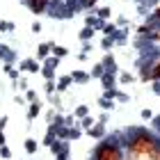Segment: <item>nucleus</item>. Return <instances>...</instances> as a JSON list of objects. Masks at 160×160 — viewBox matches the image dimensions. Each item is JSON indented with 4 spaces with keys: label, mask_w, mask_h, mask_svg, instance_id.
<instances>
[{
    "label": "nucleus",
    "mask_w": 160,
    "mask_h": 160,
    "mask_svg": "<svg viewBox=\"0 0 160 160\" xmlns=\"http://www.w3.org/2000/svg\"><path fill=\"white\" fill-rule=\"evenodd\" d=\"M128 158L130 160H158L160 158L158 142L147 133L135 135V140L130 142V149H128Z\"/></svg>",
    "instance_id": "obj_1"
},
{
    "label": "nucleus",
    "mask_w": 160,
    "mask_h": 160,
    "mask_svg": "<svg viewBox=\"0 0 160 160\" xmlns=\"http://www.w3.org/2000/svg\"><path fill=\"white\" fill-rule=\"evenodd\" d=\"M73 78H76V80H87V76H85V73H73Z\"/></svg>",
    "instance_id": "obj_4"
},
{
    "label": "nucleus",
    "mask_w": 160,
    "mask_h": 160,
    "mask_svg": "<svg viewBox=\"0 0 160 160\" xmlns=\"http://www.w3.org/2000/svg\"><path fill=\"white\" fill-rule=\"evenodd\" d=\"M96 160H123V158H121V151L114 147V144L108 142L96 151Z\"/></svg>",
    "instance_id": "obj_2"
},
{
    "label": "nucleus",
    "mask_w": 160,
    "mask_h": 160,
    "mask_svg": "<svg viewBox=\"0 0 160 160\" xmlns=\"http://www.w3.org/2000/svg\"><path fill=\"white\" fill-rule=\"evenodd\" d=\"M46 53H48V46H41V48H39V55L43 57V55H46Z\"/></svg>",
    "instance_id": "obj_5"
},
{
    "label": "nucleus",
    "mask_w": 160,
    "mask_h": 160,
    "mask_svg": "<svg viewBox=\"0 0 160 160\" xmlns=\"http://www.w3.org/2000/svg\"><path fill=\"white\" fill-rule=\"evenodd\" d=\"M158 160H160V158H158Z\"/></svg>",
    "instance_id": "obj_6"
},
{
    "label": "nucleus",
    "mask_w": 160,
    "mask_h": 160,
    "mask_svg": "<svg viewBox=\"0 0 160 160\" xmlns=\"http://www.w3.org/2000/svg\"><path fill=\"white\" fill-rule=\"evenodd\" d=\"M149 78H160V62L153 67V71H151V76H149Z\"/></svg>",
    "instance_id": "obj_3"
}]
</instances>
